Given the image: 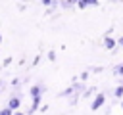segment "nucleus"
Wrapping results in <instances>:
<instances>
[{"label":"nucleus","instance_id":"nucleus-8","mask_svg":"<svg viewBox=\"0 0 123 115\" xmlns=\"http://www.w3.org/2000/svg\"><path fill=\"white\" fill-rule=\"evenodd\" d=\"M117 42H119V44H121V46H123V36H121V38H119V40H117Z\"/></svg>","mask_w":123,"mask_h":115},{"label":"nucleus","instance_id":"nucleus-11","mask_svg":"<svg viewBox=\"0 0 123 115\" xmlns=\"http://www.w3.org/2000/svg\"><path fill=\"white\" fill-rule=\"evenodd\" d=\"M0 40H2V36H0Z\"/></svg>","mask_w":123,"mask_h":115},{"label":"nucleus","instance_id":"nucleus-6","mask_svg":"<svg viewBox=\"0 0 123 115\" xmlns=\"http://www.w3.org/2000/svg\"><path fill=\"white\" fill-rule=\"evenodd\" d=\"M10 111H12V109H10V107H6V109H2V111H0V115H10Z\"/></svg>","mask_w":123,"mask_h":115},{"label":"nucleus","instance_id":"nucleus-2","mask_svg":"<svg viewBox=\"0 0 123 115\" xmlns=\"http://www.w3.org/2000/svg\"><path fill=\"white\" fill-rule=\"evenodd\" d=\"M17 105H19V98L15 96V98H12V100H10V105H8V107H10V109H13V107H17Z\"/></svg>","mask_w":123,"mask_h":115},{"label":"nucleus","instance_id":"nucleus-1","mask_svg":"<svg viewBox=\"0 0 123 115\" xmlns=\"http://www.w3.org/2000/svg\"><path fill=\"white\" fill-rule=\"evenodd\" d=\"M102 104H104V96L100 94V96H96V100L92 102V105H90V107H92V109H98V107H100Z\"/></svg>","mask_w":123,"mask_h":115},{"label":"nucleus","instance_id":"nucleus-7","mask_svg":"<svg viewBox=\"0 0 123 115\" xmlns=\"http://www.w3.org/2000/svg\"><path fill=\"white\" fill-rule=\"evenodd\" d=\"M121 94H123V86H119V88L115 90V96H121Z\"/></svg>","mask_w":123,"mask_h":115},{"label":"nucleus","instance_id":"nucleus-3","mask_svg":"<svg viewBox=\"0 0 123 115\" xmlns=\"http://www.w3.org/2000/svg\"><path fill=\"white\" fill-rule=\"evenodd\" d=\"M38 104H40V96H38V98H35V102H33V105H31V111H35V109L38 107Z\"/></svg>","mask_w":123,"mask_h":115},{"label":"nucleus","instance_id":"nucleus-5","mask_svg":"<svg viewBox=\"0 0 123 115\" xmlns=\"http://www.w3.org/2000/svg\"><path fill=\"white\" fill-rule=\"evenodd\" d=\"M113 44H115V42H113L111 38H106V48H113Z\"/></svg>","mask_w":123,"mask_h":115},{"label":"nucleus","instance_id":"nucleus-10","mask_svg":"<svg viewBox=\"0 0 123 115\" xmlns=\"http://www.w3.org/2000/svg\"><path fill=\"white\" fill-rule=\"evenodd\" d=\"M15 115H21V113H15Z\"/></svg>","mask_w":123,"mask_h":115},{"label":"nucleus","instance_id":"nucleus-9","mask_svg":"<svg viewBox=\"0 0 123 115\" xmlns=\"http://www.w3.org/2000/svg\"><path fill=\"white\" fill-rule=\"evenodd\" d=\"M0 86H2V80H0Z\"/></svg>","mask_w":123,"mask_h":115},{"label":"nucleus","instance_id":"nucleus-4","mask_svg":"<svg viewBox=\"0 0 123 115\" xmlns=\"http://www.w3.org/2000/svg\"><path fill=\"white\" fill-rule=\"evenodd\" d=\"M94 4H96L94 0H92V2H79V6H81V8H86V6H94Z\"/></svg>","mask_w":123,"mask_h":115}]
</instances>
